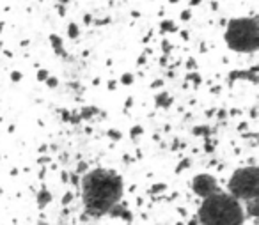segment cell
<instances>
[{"label":"cell","instance_id":"6da1fadb","mask_svg":"<svg viewBox=\"0 0 259 225\" xmlns=\"http://www.w3.org/2000/svg\"><path fill=\"white\" fill-rule=\"evenodd\" d=\"M124 193V183L110 168H94L80 179V195L83 209L89 216L101 218L117 209Z\"/></svg>","mask_w":259,"mask_h":225},{"label":"cell","instance_id":"7a4b0ae2","mask_svg":"<svg viewBox=\"0 0 259 225\" xmlns=\"http://www.w3.org/2000/svg\"><path fill=\"white\" fill-rule=\"evenodd\" d=\"M245 218L243 204L222 190L202 199L197 211L199 225H243Z\"/></svg>","mask_w":259,"mask_h":225},{"label":"cell","instance_id":"3957f363","mask_svg":"<svg viewBox=\"0 0 259 225\" xmlns=\"http://www.w3.org/2000/svg\"><path fill=\"white\" fill-rule=\"evenodd\" d=\"M224 41L227 48L236 54H255L259 50V18L245 16L229 20Z\"/></svg>","mask_w":259,"mask_h":225},{"label":"cell","instance_id":"277c9868","mask_svg":"<svg viewBox=\"0 0 259 225\" xmlns=\"http://www.w3.org/2000/svg\"><path fill=\"white\" fill-rule=\"evenodd\" d=\"M227 193L241 204L259 199V167L247 165L236 168L227 183Z\"/></svg>","mask_w":259,"mask_h":225},{"label":"cell","instance_id":"5b68a950","mask_svg":"<svg viewBox=\"0 0 259 225\" xmlns=\"http://www.w3.org/2000/svg\"><path fill=\"white\" fill-rule=\"evenodd\" d=\"M192 192L201 199H206V197L220 192V188L217 185V179L211 174H197L192 179Z\"/></svg>","mask_w":259,"mask_h":225},{"label":"cell","instance_id":"8992f818","mask_svg":"<svg viewBox=\"0 0 259 225\" xmlns=\"http://www.w3.org/2000/svg\"><path fill=\"white\" fill-rule=\"evenodd\" d=\"M257 66H252L250 69H233V71L227 75V83L233 85L236 80H248L252 83H257Z\"/></svg>","mask_w":259,"mask_h":225},{"label":"cell","instance_id":"52a82bcc","mask_svg":"<svg viewBox=\"0 0 259 225\" xmlns=\"http://www.w3.org/2000/svg\"><path fill=\"white\" fill-rule=\"evenodd\" d=\"M48 39H50L52 48H54V52L59 55V57H62V59L68 57V54H66V50H64V43H62L61 36H57V34H50V36H48Z\"/></svg>","mask_w":259,"mask_h":225},{"label":"cell","instance_id":"ba28073f","mask_svg":"<svg viewBox=\"0 0 259 225\" xmlns=\"http://www.w3.org/2000/svg\"><path fill=\"white\" fill-rule=\"evenodd\" d=\"M155 103H156V107L167 108V107H170V103H172V98H170L167 93H160V94H156Z\"/></svg>","mask_w":259,"mask_h":225},{"label":"cell","instance_id":"9c48e42d","mask_svg":"<svg viewBox=\"0 0 259 225\" xmlns=\"http://www.w3.org/2000/svg\"><path fill=\"white\" fill-rule=\"evenodd\" d=\"M160 32H178V25L174 23V20H162L160 22Z\"/></svg>","mask_w":259,"mask_h":225},{"label":"cell","instance_id":"30bf717a","mask_svg":"<svg viewBox=\"0 0 259 225\" xmlns=\"http://www.w3.org/2000/svg\"><path fill=\"white\" fill-rule=\"evenodd\" d=\"M52 200V193L48 192V190H41L39 195H37V204H39L41 207L45 206V204H48Z\"/></svg>","mask_w":259,"mask_h":225},{"label":"cell","instance_id":"8fae6325","mask_svg":"<svg viewBox=\"0 0 259 225\" xmlns=\"http://www.w3.org/2000/svg\"><path fill=\"white\" fill-rule=\"evenodd\" d=\"M78 36H80L78 25H76V23H69L68 25V37L69 39H78Z\"/></svg>","mask_w":259,"mask_h":225},{"label":"cell","instance_id":"7c38bea8","mask_svg":"<svg viewBox=\"0 0 259 225\" xmlns=\"http://www.w3.org/2000/svg\"><path fill=\"white\" fill-rule=\"evenodd\" d=\"M119 82H121L122 85H132V83L135 82V75L134 73H122Z\"/></svg>","mask_w":259,"mask_h":225},{"label":"cell","instance_id":"4fadbf2b","mask_svg":"<svg viewBox=\"0 0 259 225\" xmlns=\"http://www.w3.org/2000/svg\"><path fill=\"white\" fill-rule=\"evenodd\" d=\"M98 112V108H94V107H85V108H82V114H80V119H87V117H93L94 114Z\"/></svg>","mask_w":259,"mask_h":225},{"label":"cell","instance_id":"5bb4252c","mask_svg":"<svg viewBox=\"0 0 259 225\" xmlns=\"http://www.w3.org/2000/svg\"><path fill=\"white\" fill-rule=\"evenodd\" d=\"M187 82H194V85H201L202 78L197 75V73H188V75H187Z\"/></svg>","mask_w":259,"mask_h":225},{"label":"cell","instance_id":"9a60e30c","mask_svg":"<svg viewBox=\"0 0 259 225\" xmlns=\"http://www.w3.org/2000/svg\"><path fill=\"white\" fill-rule=\"evenodd\" d=\"M194 133L195 135H202V137H208L209 135V128L208 126H197V128H194Z\"/></svg>","mask_w":259,"mask_h":225},{"label":"cell","instance_id":"2e32d148","mask_svg":"<svg viewBox=\"0 0 259 225\" xmlns=\"http://www.w3.org/2000/svg\"><path fill=\"white\" fill-rule=\"evenodd\" d=\"M50 76V73H48V69H39L36 75V78L39 80V82H47V78Z\"/></svg>","mask_w":259,"mask_h":225},{"label":"cell","instance_id":"e0dca14e","mask_svg":"<svg viewBox=\"0 0 259 225\" xmlns=\"http://www.w3.org/2000/svg\"><path fill=\"white\" fill-rule=\"evenodd\" d=\"M162 50H163V55H169L170 50H172V44H170L167 39H163L162 41Z\"/></svg>","mask_w":259,"mask_h":225},{"label":"cell","instance_id":"ac0fdd59","mask_svg":"<svg viewBox=\"0 0 259 225\" xmlns=\"http://www.w3.org/2000/svg\"><path fill=\"white\" fill-rule=\"evenodd\" d=\"M45 83H47V85L50 87V89H55V87L59 85V80L55 78V76H48V78H47V82H45Z\"/></svg>","mask_w":259,"mask_h":225},{"label":"cell","instance_id":"d6986e66","mask_svg":"<svg viewBox=\"0 0 259 225\" xmlns=\"http://www.w3.org/2000/svg\"><path fill=\"white\" fill-rule=\"evenodd\" d=\"M20 80H22V73H20V71H13L11 73V82L13 83H18Z\"/></svg>","mask_w":259,"mask_h":225},{"label":"cell","instance_id":"ffe728a7","mask_svg":"<svg viewBox=\"0 0 259 225\" xmlns=\"http://www.w3.org/2000/svg\"><path fill=\"white\" fill-rule=\"evenodd\" d=\"M180 18L183 20V22H188V20L192 18V13L188 11V9H185V11H181V15H180Z\"/></svg>","mask_w":259,"mask_h":225},{"label":"cell","instance_id":"44dd1931","mask_svg":"<svg viewBox=\"0 0 259 225\" xmlns=\"http://www.w3.org/2000/svg\"><path fill=\"white\" fill-rule=\"evenodd\" d=\"M93 23L96 27H103V25H108V23H110V18H105V20H96V22H94L93 20Z\"/></svg>","mask_w":259,"mask_h":225},{"label":"cell","instance_id":"7402d4cb","mask_svg":"<svg viewBox=\"0 0 259 225\" xmlns=\"http://www.w3.org/2000/svg\"><path fill=\"white\" fill-rule=\"evenodd\" d=\"M188 165H190V160H183L180 165H178V168H176V170H178V172L185 170V167H188Z\"/></svg>","mask_w":259,"mask_h":225},{"label":"cell","instance_id":"603a6c76","mask_svg":"<svg viewBox=\"0 0 259 225\" xmlns=\"http://www.w3.org/2000/svg\"><path fill=\"white\" fill-rule=\"evenodd\" d=\"M142 133V128L141 126H135L134 129H132V137H137V135H141Z\"/></svg>","mask_w":259,"mask_h":225},{"label":"cell","instance_id":"cb8c5ba5","mask_svg":"<svg viewBox=\"0 0 259 225\" xmlns=\"http://www.w3.org/2000/svg\"><path fill=\"white\" fill-rule=\"evenodd\" d=\"M108 135H110L112 139H115V140L121 139V133H119V131H114V129H110V131H108Z\"/></svg>","mask_w":259,"mask_h":225},{"label":"cell","instance_id":"d4e9b609","mask_svg":"<svg viewBox=\"0 0 259 225\" xmlns=\"http://www.w3.org/2000/svg\"><path fill=\"white\" fill-rule=\"evenodd\" d=\"M83 23H85V25H91V23H93V16H91V15H83Z\"/></svg>","mask_w":259,"mask_h":225},{"label":"cell","instance_id":"484cf974","mask_svg":"<svg viewBox=\"0 0 259 225\" xmlns=\"http://www.w3.org/2000/svg\"><path fill=\"white\" fill-rule=\"evenodd\" d=\"M162 85H163V80H155V82L151 83L153 89H158V87H162Z\"/></svg>","mask_w":259,"mask_h":225},{"label":"cell","instance_id":"4316f807","mask_svg":"<svg viewBox=\"0 0 259 225\" xmlns=\"http://www.w3.org/2000/svg\"><path fill=\"white\" fill-rule=\"evenodd\" d=\"M57 13L61 16H64L66 15V8H64V6H57Z\"/></svg>","mask_w":259,"mask_h":225},{"label":"cell","instance_id":"83f0119b","mask_svg":"<svg viewBox=\"0 0 259 225\" xmlns=\"http://www.w3.org/2000/svg\"><path fill=\"white\" fill-rule=\"evenodd\" d=\"M187 68L195 69V61H194V59H188V62H187Z\"/></svg>","mask_w":259,"mask_h":225},{"label":"cell","instance_id":"f1b7e54d","mask_svg":"<svg viewBox=\"0 0 259 225\" xmlns=\"http://www.w3.org/2000/svg\"><path fill=\"white\" fill-rule=\"evenodd\" d=\"M180 34H181V37H183V39H185V41H188V39H190V34H188V32H187V30H181V32H180Z\"/></svg>","mask_w":259,"mask_h":225},{"label":"cell","instance_id":"f546056e","mask_svg":"<svg viewBox=\"0 0 259 225\" xmlns=\"http://www.w3.org/2000/svg\"><path fill=\"white\" fill-rule=\"evenodd\" d=\"M115 87H117V82H115V80H110V82H108V89L114 91Z\"/></svg>","mask_w":259,"mask_h":225},{"label":"cell","instance_id":"4dcf8cb0","mask_svg":"<svg viewBox=\"0 0 259 225\" xmlns=\"http://www.w3.org/2000/svg\"><path fill=\"white\" fill-rule=\"evenodd\" d=\"M144 62H146V54H142V55H141V57H139L137 64H139V66H142V64H144Z\"/></svg>","mask_w":259,"mask_h":225},{"label":"cell","instance_id":"1f68e13d","mask_svg":"<svg viewBox=\"0 0 259 225\" xmlns=\"http://www.w3.org/2000/svg\"><path fill=\"white\" fill-rule=\"evenodd\" d=\"M160 66H167V55H162V57H160Z\"/></svg>","mask_w":259,"mask_h":225},{"label":"cell","instance_id":"d6a6232c","mask_svg":"<svg viewBox=\"0 0 259 225\" xmlns=\"http://www.w3.org/2000/svg\"><path fill=\"white\" fill-rule=\"evenodd\" d=\"M62 112V119H64V121H69V112L68 110H61Z\"/></svg>","mask_w":259,"mask_h":225},{"label":"cell","instance_id":"836d02e7","mask_svg":"<svg viewBox=\"0 0 259 225\" xmlns=\"http://www.w3.org/2000/svg\"><path fill=\"white\" fill-rule=\"evenodd\" d=\"M201 2H202V0H190L188 4H190L192 8H195V6H199V4H201Z\"/></svg>","mask_w":259,"mask_h":225},{"label":"cell","instance_id":"e575fe53","mask_svg":"<svg viewBox=\"0 0 259 225\" xmlns=\"http://www.w3.org/2000/svg\"><path fill=\"white\" fill-rule=\"evenodd\" d=\"M132 105H134V100H132V98H130V100L126 101V108H128V107H132Z\"/></svg>","mask_w":259,"mask_h":225},{"label":"cell","instance_id":"d590c367","mask_svg":"<svg viewBox=\"0 0 259 225\" xmlns=\"http://www.w3.org/2000/svg\"><path fill=\"white\" fill-rule=\"evenodd\" d=\"M211 9L213 11H217V9H219V4H217V2H211Z\"/></svg>","mask_w":259,"mask_h":225},{"label":"cell","instance_id":"8d00e7d4","mask_svg":"<svg viewBox=\"0 0 259 225\" xmlns=\"http://www.w3.org/2000/svg\"><path fill=\"white\" fill-rule=\"evenodd\" d=\"M132 16H134V18H139V16H141V13H139V11H132Z\"/></svg>","mask_w":259,"mask_h":225},{"label":"cell","instance_id":"74e56055","mask_svg":"<svg viewBox=\"0 0 259 225\" xmlns=\"http://www.w3.org/2000/svg\"><path fill=\"white\" fill-rule=\"evenodd\" d=\"M4 55H6V57H9V59L13 57V54H11V52H9V50H6V52H4Z\"/></svg>","mask_w":259,"mask_h":225},{"label":"cell","instance_id":"f35d334b","mask_svg":"<svg viewBox=\"0 0 259 225\" xmlns=\"http://www.w3.org/2000/svg\"><path fill=\"white\" fill-rule=\"evenodd\" d=\"M20 44H22V47H27V44H29V39H23V41H22V43H20Z\"/></svg>","mask_w":259,"mask_h":225},{"label":"cell","instance_id":"ab89813d","mask_svg":"<svg viewBox=\"0 0 259 225\" xmlns=\"http://www.w3.org/2000/svg\"><path fill=\"white\" fill-rule=\"evenodd\" d=\"M68 2H69V0H59V6H64V4H68Z\"/></svg>","mask_w":259,"mask_h":225},{"label":"cell","instance_id":"60d3db41","mask_svg":"<svg viewBox=\"0 0 259 225\" xmlns=\"http://www.w3.org/2000/svg\"><path fill=\"white\" fill-rule=\"evenodd\" d=\"M170 4H178V2H180V0H169Z\"/></svg>","mask_w":259,"mask_h":225}]
</instances>
